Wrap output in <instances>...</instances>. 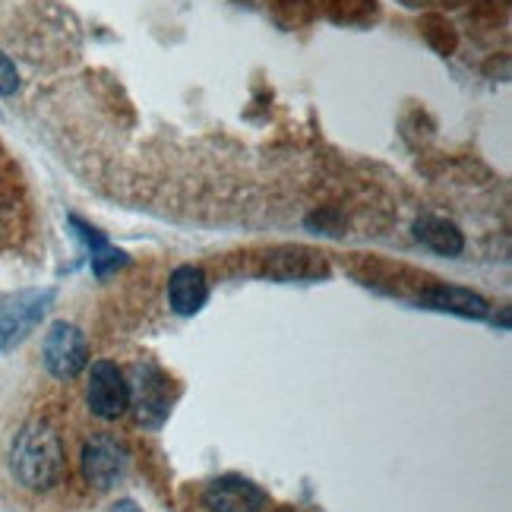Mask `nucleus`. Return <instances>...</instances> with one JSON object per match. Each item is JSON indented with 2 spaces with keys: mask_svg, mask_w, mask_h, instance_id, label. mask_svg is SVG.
Segmentation results:
<instances>
[{
  "mask_svg": "<svg viewBox=\"0 0 512 512\" xmlns=\"http://www.w3.org/2000/svg\"><path fill=\"white\" fill-rule=\"evenodd\" d=\"M86 405L95 418L117 421L130 411V389H127V373L111 364V361H95L89 367V383H86Z\"/></svg>",
  "mask_w": 512,
  "mask_h": 512,
  "instance_id": "6",
  "label": "nucleus"
},
{
  "mask_svg": "<svg viewBox=\"0 0 512 512\" xmlns=\"http://www.w3.org/2000/svg\"><path fill=\"white\" fill-rule=\"evenodd\" d=\"M206 512H263L269 506V494L241 475H222L203 490Z\"/></svg>",
  "mask_w": 512,
  "mask_h": 512,
  "instance_id": "7",
  "label": "nucleus"
},
{
  "mask_svg": "<svg viewBox=\"0 0 512 512\" xmlns=\"http://www.w3.org/2000/svg\"><path fill=\"white\" fill-rule=\"evenodd\" d=\"M70 225L76 228V238H80L86 244V250L92 253L89 256V263H92V272L98 275V279H108V275L114 269H121L127 266L130 256L124 250H117L102 231H95L92 225H86L83 219H76V215H70Z\"/></svg>",
  "mask_w": 512,
  "mask_h": 512,
  "instance_id": "11",
  "label": "nucleus"
},
{
  "mask_svg": "<svg viewBox=\"0 0 512 512\" xmlns=\"http://www.w3.org/2000/svg\"><path fill=\"white\" fill-rule=\"evenodd\" d=\"M127 389H130V408L136 424L162 427L171 411V380L165 373L149 361L133 364L127 373Z\"/></svg>",
  "mask_w": 512,
  "mask_h": 512,
  "instance_id": "3",
  "label": "nucleus"
},
{
  "mask_svg": "<svg viewBox=\"0 0 512 512\" xmlns=\"http://www.w3.org/2000/svg\"><path fill=\"white\" fill-rule=\"evenodd\" d=\"M114 512H136L133 503H121V506H114Z\"/></svg>",
  "mask_w": 512,
  "mask_h": 512,
  "instance_id": "14",
  "label": "nucleus"
},
{
  "mask_svg": "<svg viewBox=\"0 0 512 512\" xmlns=\"http://www.w3.org/2000/svg\"><path fill=\"white\" fill-rule=\"evenodd\" d=\"M266 275L279 282H320L329 275V266L320 253H313L307 247H282L272 250Z\"/></svg>",
  "mask_w": 512,
  "mask_h": 512,
  "instance_id": "8",
  "label": "nucleus"
},
{
  "mask_svg": "<svg viewBox=\"0 0 512 512\" xmlns=\"http://www.w3.org/2000/svg\"><path fill=\"white\" fill-rule=\"evenodd\" d=\"M209 301V279L200 266H177L168 279V304L177 317H196Z\"/></svg>",
  "mask_w": 512,
  "mask_h": 512,
  "instance_id": "9",
  "label": "nucleus"
},
{
  "mask_svg": "<svg viewBox=\"0 0 512 512\" xmlns=\"http://www.w3.org/2000/svg\"><path fill=\"white\" fill-rule=\"evenodd\" d=\"M19 89V73L10 57L0 51V95H13Z\"/></svg>",
  "mask_w": 512,
  "mask_h": 512,
  "instance_id": "13",
  "label": "nucleus"
},
{
  "mask_svg": "<svg viewBox=\"0 0 512 512\" xmlns=\"http://www.w3.org/2000/svg\"><path fill=\"white\" fill-rule=\"evenodd\" d=\"M127 468H130V449L124 446V440L111 437V433H95V437L83 443L80 471L89 487L111 490L127 475Z\"/></svg>",
  "mask_w": 512,
  "mask_h": 512,
  "instance_id": "5",
  "label": "nucleus"
},
{
  "mask_svg": "<svg viewBox=\"0 0 512 512\" xmlns=\"http://www.w3.org/2000/svg\"><path fill=\"white\" fill-rule=\"evenodd\" d=\"M13 478L29 490H51L64 481L67 452L64 440L48 421H29L19 427L10 446Z\"/></svg>",
  "mask_w": 512,
  "mask_h": 512,
  "instance_id": "1",
  "label": "nucleus"
},
{
  "mask_svg": "<svg viewBox=\"0 0 512 512\" xmlns=\"http://www.w3.org/2000/svg\"><path fill=\"white\" fill-rule=\"evenodd\" d=\"M421 304L443 310V313H456V317H468V320H484L490 313V304L478 291L459 288V285H433L421 294Z\"/></svg>",
  "mask_w": 512,
  "mask_h": 512,
  "instance_id": "10",
  "label": "nucleus"
},
{
  "mask_svg": "<svg viewBox=\"0 0 512 512\" xmlns=\"http://www.w3.org/2000/svg\"><path fill=\"white\" fill-rule=\"evenodd\" d=\"M415 238L424 247L437 250L443 256H459L465 250L462 231L452 225L449 219H440V215H421V219L415 222Z\"/></svg>",
  "mask_w": 512,
  "mask_h": 512,
  "instance_id": "12",
  "label": "nucleus"
},
{
  "mask_svg": "<svg viewBox=\"0 0 512 512\" xmlns=\"http://www.w3.org/2000/svg\"><path fill=\"white\" fill-rule=\"evenodd\" d=\"M54 288H23L0 301V351H13L42 326L54 307Z\"/></svg>",
  "mask_w": 512,
  "mask_h": 512,
  "instance_id": "2",
  "label": "nucleus"
},
{
  "mask_svg": "<svg viewBox=\"0 0 512 512\" xmlns=\"http://www.w3.org/2000/svg\"><path fill=\"white\" fill-rule=\"evenodd\" d=\"M42 361L54 380L70 383L89 367V342L80 326L54 323L42 342Z\"/></svg>",
  "mask_w": 512,
  "mask_h": 512,
  "instance_id": "4",
  "label": "nucleus"
},
{
  "mask_svg": "<svg viewBox=\"0 0 512 512\" xmlns=\"http://www.w3.org/2000/svg\"><path fill=\"white\" fill-rule=\"evenodd\" d=\"M285 512H294V509H285Z\"/></svg>",
  "mask_w": 512,
  "mask_h": 512,
  "instance_id": "15",
  "label": "nucleus"
}]
</instances>
